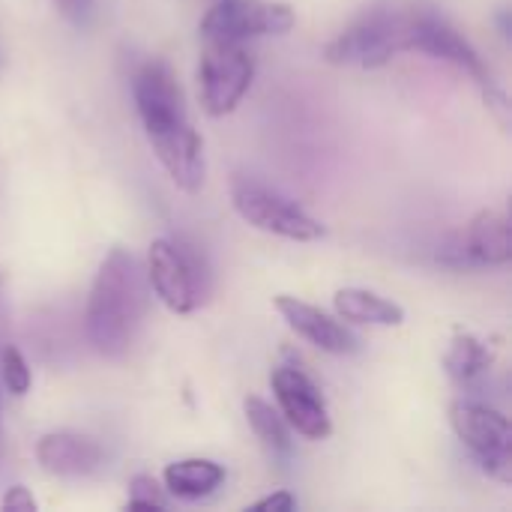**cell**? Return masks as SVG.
<instances>
[{"instance_id": "obj_15", "label": "cell", "mask_w": 512, "mask_h": 512, "mask_svg": "<svg viewBox=\"0 0 512 512\" xmlns=\"http://www.w3.org/2000/svg\"><path fill=\"white\" fill-rule=\"evenodd\" d=\"M336 312L345 321L354 324H372V327H399L405 321V309L393 300H384L366 288H342L336 291Z\"/></svg>"}, {"instance_id": "obj_12", "label": "cell", "mask_w": 512, "mask_h": 512, "mask_svg": "<svg viewBox=\"0 0 512 512\" xmlns=\"http://www.w3.org/2000/svg\"><path fill=\"white\" fill-rule=\"evenodd\" d=\"M276 309L288 321V327L294 333H300L309 345H315L327 354H354L357 351V339L327 312H321L297 297H276Z\"/></svg>"}, {"instance_id": "obj_9", "label": "cell", "mask_w": 512, "mask_h": 512, "mask_svg": "<svg viewBox=\"0 0 512 512\" xmlns=\"http://www.w3.org/2000/svg\"><path fill=\"white\" fill-rule=\"evenodd\" d=\"M450 267H501L510 264V219L501 210H483L462 231H456L438 252Z\"/></svg>"}, {"instance_id": "obj_22", "label": "cell", "mask_w": 512, "mask_h": 512, "mask_svg": "<svg viewBox=\"0 0 512 512\" xmlns=\"http://www.w3.org/2000/svg\"><path fill=\"white\" fill-rule=\"evenodd\" d=\"M255 512H291L297 510V498L291 495V492H276V495H270V498H264V501H258L255 507H252Z\"/></svg>"}, {"instance_id": "obj_5", "label": "cell", "mask_w": 512, "mask_h": 512, "mask_svg": "<svg viewBox=\"0 0 512 512\" xmlns=\"http://www.w3.org/2000/svg\"><path fill=\"white\" fill-rule=\"evenodd\" d=\"M231 201H234V210L258 231H267V234H276L285 240H297V243L324 237V225L318 219H312L291 198H285L255 180H246V177L234 180Z\"/></svg>"}, {"instance_id": "obj_10", "label": "cell", "mask_w": 512, "mask_h": 512, "mask_svg": "<svg viewBox=\"0 0 512 512\" xmlns=\"http://www.w3.org/2000/svg\"><path fill=\"white\" fill-rule=\"evenodd\" d=\"M273 384V393H276V402H279V414L282 420L303 438L309 441H324L330 438L333 432V423H330V411H327V402L318 390V384L294 369V366H279L270 378Z\"/></svg>"}, {"instance_id": "obj_13", "label": "cell", "mask_w": 512, "mask_h": 512, "mask_svg": "<svg viewBox=\"0 0 512 512\" xmlns=\"http://www.w3.org/2000/svg\"><path fill=\"white\" fill-rule=\"evenodd\" d=\"M36 459L48 474L87 477L102 465V450L93 438L75 432H48L36 447Z\"/></svg>"}, {"instance_id": "obj_21", "label": "cell", "mask_w": 512, "mask_h": 512, "mask_svg": "<svg viewBox=\"0 0 512 512\" xmlns=\"http://www.w3.org/2000/svg\"><path fill=\"white\" fill-rule=\"evenodd\" d=\"M3 510L6 512H33L36 510V501H33V495H30L24 486H12V489L3 495Z\"/></svg>"}, {"instance_id": "obj_1", "label": "cell", "mask_w": 512, "mask_h": 512, "mask_svg": "<svg viewBox=\"0 0 512 512\" xmlns=\"http://www.w3.org/2000/svg\"><path fill=\"white\" fill-rule=\"evenodd\" d=\"M132 96L144 123V135L159 162L165 165L168 177L183 192H198L207 174L204 144L189 123L174 69L159 57L147 60L132 81Z\"/></svg>"}, {"instance_id": "obj_17", "label": "cell", "mask_w": 512, "mask_h": 512, "mask_svg": "<svg viewBox=\"0 0 512 512\" xmlns=\"http://www.w3.org/2000/svg\"><path fill=\"white\" fill-rule=\"evenodd\" d=\"M243 411H246V420L252 426V432L264 441L267 450L273 453H291V435H288V423L282 420L279 411H273V405H267L264 399L258 396H249L243 402Z\"/></svg>"}, {"instance_id": "obj_3", "label": "cell", "mask_w": 512, "mask_h": 512, "mask_svg": "<svg viewBox=\"0 0 512 512\" xmlns=\"http://www.w3.org/2000/svg\"><path fill=\"white\" fill-rule=\"evenodd\" d=\"M417 9L405 6H372L351 27H345L327 48L324 57L336 66H387L402 51H411Z\"/></svg>"}, {"instance_id": "obj_11", "label": "cell", "mask_w": 512, "mask_h": 512, "mask_svg": "<svg viewBox=\"0 0 512 512\" xmlns=\"http://www.w3.org/2000/svg\"><path fill=\"white\" fill-rule=\"evenodd\" d=\"M411 51H423V54H432L438 60L453 63L456 69H462L465 75H471L483 90L495 87V81H492L483 57L477 54V48L447 18H441L432 9H417L414 33H411Z\"/></svg>"}, {"instance_id": "obj_16", "label": "cell", "mask_w": 512, "mask_h": 512, "mask_svg": "<svg viewBox=\"0 0 512 512\" xmlns=\"http://www.w3.org/2000/svg\"><path fill=\"white\" fill-rule=\"evenodd\" d=\"M444 369L453 381L459 384H471L480 375H486L492 369V351L486 348V342H480L471 333H456L447 357H444Z\"/></svg>"}, {"instance_id": "obj_6", "label": "cell", "mask_w": 512, "mask_h": 512, "mask_svg": "<svg viewBox=\"0 0 512 512\" xmlns=\"http://www.w3.org/2000/svg\"><path fill=\"white\" fill-rule=\"evenodd\" d=\"M255 78L252 54L237 42H207L198 66L201 105L210 117L231 114L249 93Z\"/></svg>"}, {"instance_id": "obj_19", "label": "cell", "mask_w": 512, "mask_h": 512, "mask_svg": "<svg viewBox=\"0 0 512 512\" xmlns=\"http://www.w3.org/2000/svg\"><path fill=\"white\" fill-rule=\"evenodd\" d=\"M129 510H165V495L159 483L147 474H138L129 480Z\"/></svg>"}, {"instance_id": "obj_4", "label": "cell", "mask_w": 512, "mask_h": 512, "mask_svg": "<svg viewBox=\"0 0 512 512\" xmlns=\"http://www.w3.org/2000/svg\"><path fill=\"white\" fill-rule=\"evenodd\" d=\"M147 276L156 297L177 315L195 312L204 300V264L195 246H186L183 240H153L147 255Z\"/></svg>"}, {"instance_id": "obj_23", "label": "cell", "mask_w": 512, "mask_h": 512, "mask_svg": "<svg viewBox=\"0 0 512 512\" xmlns=\"http://www.w3.org/2000/svg\"><path fill=\"white\" fill-rule=\"evenodd\" d=\"M6 327V300H3V276H0V333Z\"/></svg>"}, {"instance_id": "obj_14", "label": "cell", "mask_w": 512, "mask_h": 512, "mask_svg": "<svg viewBox=\"0 0 512 512\" xmlns=\"http://www.w3.org/2000/svg\"><path fill=\"white\" fill-rule=\"evenodd\" d=\"M225 483V468L210 459H183L165 468V489L183 501H201Z\"/></svg>"}, {"instance_id": "obj_2", "label": "cell", "mask_w": 512, "mask_h": 512, "mask_svg": "<svg viewBox=\"0 0 512 512\" xmlns=\"http://www.w3.org/2000/svg\"><path fill=\"white\" fill-rule=\"evenodd\" d=\"M144 309L147 291L135 258L126 249H111L99 264L84 312V330L93 351L102 357H123L141 330Z\"/></svg>"}, {"instance_id": "obj_8", "label": "cell", "mask_w": 512, "mask_h": 512, "mask_svg": "<svg viewBox=\"0 0 512 512\" xmlns=\"http://www.w3.org/2000/svg\"><path fill=\"white\" fill-rule=\"evenodd\" d=\"M294 9L279 0H219L201 18L204 42H237L279 36L294 27Z\"/></svg>"}, {"instance_id": "obj_20", "label": "cell", "mask_w": 512, "mask_h": 512, "mask_svg": "<svg viewBox=\"0 0 512 512\" xmlns=\"http://www.w3.org/2000/svg\"><path fill=\"white\" fill-rule=\"evenodd\" d=\"M57 12L63 18H69L72 24H84L90 18V9H93V0H54Z\"/></svg>"}, {"instance_id": "obj_7", "label": "cell", "mask_w": 512, "mask_h": 512, "mask_svg": "<svg viewBox=\"0 0 512 512\" xmlns=\"http://www.w3.org/2000/svg\"><path fill=\"white\" fill-rule=\"evenodd\" d=\"M450 423L492 480L512 483V429L501 411L480 402H456Z\"/></svg>"}, {"instance_id": "obj_18", "label": "cell", "mask_w": 512, "mask_h": 512, "mask_svg": "<svg viewBox=\"0 0 512 512\" xmlns=\"http://www.w3.org/2000/svg\"><path fill=\"white\" fill-rule=\"evenodd\" d=\"M0 369H3V384L12 396H24L30 390V366L15 345H6L0 351Z\"/></svg>"}]
</instances>
